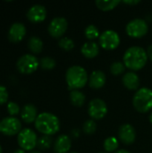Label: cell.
Listing matches in <instances>:
<instances>
[{
  "instance_id": "obj_1",
  "label": "cell",
  "mask_w": 152,
  "mask_h": 153,
  "mask_svg": "<svg viewBox=\"0 0 152 153\" xmlns=\"http://www.w3.org/2000/svg\"><path fill=\"white\" fill-rule=\"evenodd\" d=\"M149 57L147 51L140 46L128 48L123 56V63L130 71L136 72L142 70L147 64Z\"/></svg>"
},
{
  "instance_id": "obj_2",
  "label": "cell",
  "mask_w": 152,
  "mask_h": 153,
  "mask_svg": "<svg viewBox=\"0 0 152 153\" xmlns=\"http://www.w3.org/2000/svg\"><path fill=\"white\" fill-rule=\"evenodd\" d=\"M34 125L35 128L43 135L52 136L60 129V121L58 117L49 112H42L39 114Z\"/></svg>"
},
{
  "instance_id": "obj_3",
  "label": "cell",
  "mask_w": 152,
  "mask_h": 153,
  "mask_svg": "<svg viewBox=\"0 0 152 153\" xmlns=\"http://www.w3.org/2000/svg\"><path fill=\"white\" fill-rule=\"evenodd\" d=\"M65 82L70 91H80L89 82V75L84 67L72 65L65 72Z\"/></svg>"
},
{
  "instance_id": "obj_4",
  "label": "cell",
  "mask_w": 152,
  "mask_h": 153,
  "mask_svg": "<svg viewBox=\"0 0 152 153\" xmlns=\"http://www.w3.org/2000/svg\"><path fill=\"white\" fill-rule=\"evenodd\" d=\"M133 105L139 113H148L152 109V90L142 87L133 97Z\"/></svg>"
},
{
  "instance_id": "obj_5",
  "label": "cell",
  "mask_w": 152,
  "mask_h": 153,
  "mask_svg": "<svg viewBox=\"0 0 152 153\" xmlns=\"http://www.w3.org/2000/svg\"><path fill=\"white\" fill-rule=\"evenodd\" d=\"M126 34L133 39H141L149 31V25L144 19L135 18L131 20L125 26Z\"/></svg>"
},
{
  "instance_id": "obj_6",
  "label": "cell",
  "mask_w": 152,
  "mask_h": 153,
  "mask_svg": "<svg viewBox=\"0 0 152 153\" xmlns=\"http://www.w3.org/2000/svg\"><path fill=\"white\" fill-rule=\"evenodd\" d=\"M39 66V60L32 54H24L16 62V67L22 74H30L34 73Z\"/></svg>"
},
{
  "instance_id": "obj_7",
  "label": "cell",
  "mask_w": 152,
  "mask_h": 153,
  "mask_svg": "<svg viewBox=\"0 0 152 153\" xmlns=\"http://www.w3.org/2000/svg\"><path fill=\"white\" fill-rule=\"evenodd\" d=\"M17 142L21 149L24 151H33L35 147H37L38 137L36 133L30 128L22 129L18 134Z\"/></svg>"
},
{
  "instance_id": "obj_8",
  "label": "cell",
  "mask_w": 152,
  "mask_h": 153,
  "mask_svg": "<svg viewBox=\"0 0 152 153\" xmlns=\"http://www.w3.org/2000/svg\"><path fill=\"white\" fill-rule=\"evenodd\" d=\"M120 42H121L120 36L114 30H104L99 38V46L106 50L116 49L120 45Z\"/></svg>"
},
{
  "instance_id": "obj_9",
  "label": "cell",
  "mask_w": 152,
  "mask_h": 153,
  "mask_svg": "<svg viewBox=\"0 0 152 153\" xmlns=\"http://www.w3.org/2000/svg\"><path fill=\"white\" fill-rule=\"evenodd\" d=\"M87 111L90 117L95 121L104 118L108 114V109L107 103L103 100L99 98H96L89 102Z\"/></svg>"
},
{
  "instance_id": "obj_10",
  "label": "cell",
  "mask_w": 152,
  "mask_h": 153,
  "mask_svg": "<svg viewBox=\"0 0 152 153\" xmlns=\"http://www.w3.org/2000/svg\"><path fill=\"white\" fill-rule=\"evenodd\" d=\"M22 130V123L16 117H6L0 121V132L7 136L18 134Z\"/></svg>"
},
{
  "instance_id": "obj_11",
  "label": "cell",
  "mask_w": 152,
  "mask_h": 153,
  "mask_svg": "<svg viewBox=\"0 0 152 153\" xmlns=\"http://www.w3.org/2000/svg\"><path fill=\"white\" fill-rule=\"evenodd\" d=\"M68 28V22L65 17H55L47 26V31L53 38H62Z\"/></svg>"
},
{
  "instance_id": "obj_12",
  "label": "cell",
  "mask_w": 152,
  "mask_h": 153,
  "mask_svg": "<svg viewBox=\"0 0 152 153\" xmlns=\"http://www.w3.org/2000/svg\"><path fill=\"white\" fill-rule=\"evenodd\" d=\"M119 140L125 145L133 144L136 140V130L130 124H124L118 129Z\"/></svg>"
},
{
  "instance_id": "obj_13",
  "label": "cell",
  "mask_w": 152,
  "mask_h": 153,
  "mask_svg": "<svg viewBox=\"0 0 152 153\" xmlns=\"http://www.w3.org/2000/svg\"><path fill=\"white\" fill-rule=\"evenodd\" d=\"M26 16L28 20L30 21L31 22H35V23L41 22L47 17V9L42 4H33L28 9L26 13Z\"/></svg>"
},
{
  "instance_id": "obj_14",
  "label": "cell",
  "mask_w": 152,
  "mask_h": 153,
  "mask_svg": "<svg viewBox=\"0 0 152 153\" xmlns=\"http://www.w3.org/2000/svg\"><path fill=\"white\" fill-rule=\"evenodd\" d=\"M26 34V27L23 23L16 22H13L8 30V39L12 42L21 41Z\"/></svg>"
},
{
  "instance_id": "obj_15",
  "label": "cell",
  "mask_w": 152,
  "mask_h": 153,
  "mask_svg": "<svg viewBox=\"0 0 152 153\" xmlns=\"http://www.w3.org/2000/svg\"><path fill=\"white\" fill-rule=\"evenodd\" d=\"M107 82L106 74L101 70L93 71L89 77V86L94 90H99L104 87Z\"/></svg>"
},
{
  "instance_id": "obj_16",
  "label": "cell",
  "mask_w": 152,
  "mask_h": 153,
  "mask_svg": "<svg viewBox=\"0 0 152 153\" xmlns=\"http://www.w3.org/2000/svg\"><path fill=\"white\" fill-rule=\"evenodd\" d=\"M124 86L130 91H137L140 89V78L139 75L133 71H129L124 74L122 78Z\"/></svg>"
},
{
  "instance_id": "obj_17",
  "label": "cell",
  "mask_w": 152,
  "mask_h": 153,
  "mask_svg": "<svg viewBox=\"0 0 152 153\" xmlns=\"http://www.w3.org/2000/svg\"><path fill=\"white\" fill-rule=\"evenodd\" d=\"M72 148V140L68 135H59L54 143L55 153H69Z\"/></svg>"
},
{
  "instance_id": "obj_18",
  "label": "cell",
  "mask_w": 152,
  "mask_h": 153,
  "mask_svg": "<svg viewBox=\"0 0 152 153\" xmlns=\"http://www.w3.org/2000/svg\"><path fill=\"white\" fill-rule=\"evenodd\" d=\"M38 115V109L33 104H26L21 110V117L27 124L35 122Z\"/></svg>"
},
{
  "instance_id": "obj_19",
  "label": "cell",
  "mask_w": 152,
  "mask_h": 153,
  "mask_svg": "<svg viewBox=\"0 0 152 153\" xmlns=\"http://www.w3.org/2000/svg\"><path fill=\"white\" fill-rule=\"evenodd\" d=\"M81 52L86 58H95L99 54V45L95 41H86L82 46Z\"/></svg>"
},
{
  "instance_id": "obj_20",
  "label": "cell",
  "mask_w": 152,
  "mask_h": 153,
  "mask_svg": "<svg viewBox=\"0 0 152 153\" xmlns=\"http://www.w3.org/2000/svg\"><path fill=\"white\" fill-rule=\"evenodd\" d=\"M69 98H70V101H71L72 105L76 108H81L85 104L86 96L84 95L83 92H82L79 90L71 91Z\"/></svg>"
},
{
  "instance_id": "obj_21",
  "label": "cell",
  "mask_w": 152,
  "mask_h": 153,
  "mask_svg": "<svg viewBox=\"0 0 152 153\" xmlns=\"http://www.w3.org/2000/svg\"><path fill=\"white\" fill-rule=\"evenodd\" d=\"M95 4L99 10L108 12L115 9L119 4H121V1L120 0H97Z\"/></svg>"
},
{
  "instance_id": "obj_22",
  "label": "cell",
  "mask_w": 152,
  "mask_h": 153,
  "mask_svg": "<svg viewBox=\"0 0 152 153\" xmlns=\"http://www.w3.org/2000/svg\"><path fill=\"white\" fill-rule=\"evenodd\" d=\"M28 48L32 53L39 54L42 51L43 41L38 36H31L28 40Z\"/></svg>"
},
{
  "instance_id": "obj_23",
  "label": "cell",
  "mask_w": 152,
  "mask_h": 153,
  "mask_svg": "<svg viewBox=\"0 0 152 153\" xmlns=\"http://www.w3.org/2000/svg\"><path fill=\"white\" fill-rule=\"evenodd\" d=\"M103 147H104V150L107 153L116 152L119 147V141L117 140V138H116L114 136L108 137L104 141Z\"/></svg>"
},
{
  "instance_id": "obj_24",
  "label": "cell",
  "mask_w": 152,
  "mask_h": 153,
  "mask_svg": "<svg viewBox=\"0 0 152 153\" xmlns=\"http://www.w3.org/2000/svg\"><path fill=\"white\" fill-rule=\"evenodd\" d=\"M100 34L101 33H100L99 28L94 24L88 25L84 30V35L90 41H93L94 39L99 38Z\"/></svg>"
},
{
  "instance_id": "obj_25",
  "label": "cell",
  "mask_w": 152,
  "mask_h": 153,
  "mask_svg": "<svg viewBox=\"0 0 152 153\" xmlns=\"http://www.w3.org/2000/svg\"><path fill=\"white\" fill-rule=\"evenodd\" d=\"M53 143V139L49 135H42L39 138H38L37 142V147L40 151H46L51 147Z\"/></svg>"
},
{
  "instance_id": "obj_26",
  "label": "cell",
  "mask_w": 152,
  "mask_h": 153,
  "mask_svg": "<svg viewBox=\"0 0 152 153\" xmlns=\"http://www.w3.org/2000/svg\"><path fill=\"white\" fill-rule=\"evenodd\" d=\"M82 131L85 134L87 135H91L94 134L97 131V124L94 120L89 119L86 120L82 126Z\"/></svg>"
},
{
  "instance_id": "obj_27",
  "label": "cell",
  "mask_w": 152,
  "mask_h": 153,
  "mask_svg": "<svg viewBox=\"0 0 152 153\" xmlns=\"http://www.w3.org/2000/svg\"><path fill=\"white\" fill-rule=\"evenodd\" d=\"M125 65H124L123 62H120V61H116V62H113L111 65H110V73L113 74V75H120L122 74L125 73Z\"/></svg>"
},
{
  "instance_id": "obj_28",
  "label": "cell",
  "mask_w": 152,
  "mask_h": 153,
  "mask_svg": "<svg viewBox=\"0 0 152 153\" xmlns=\"http://www.w3.org/2000/svg\"><path fill=\"white\" fill-rule=\"evenodd\" d=\"M56 60L51 56H43L39 60L40 67L45 70H51L56 66Z\"/></svg>"
},
{
  "instance_id": "obj_29",
  "label": "cell",
  "mask_w": 152,
  "mask_h": 153,
  "mask_svg": "<svg viewBox=\"0 0 152 153\" xmlns=\"http://www.w3.org/2000/svg\"><path fill=\"white\" fill-rule=\"evenodd\" d=\"M58 46L65 51H70L74 48V41L68 37H62L58 40Z\"/></svg>"
},
{
  "instance_id": "obj_30",
  "label": "cell",
  "mask_w": 152,
  "mask_h": 153,
  "mask_svg": "<svg viewBox=\"0 0 152 153\" xmlns=\"http://www.w3.org/2000/svg\"><path fill=\"white\" fill-rule=\"evenodd\" d=\"M7 111L11 117H15L20 112V107L16 102L9 101L7 104Z\"/></svg>"
},
{
  "instance_id": "obj_31",
  "label": "cell",
  "mask_w": 152,
  "mask_h": 153,
  "mask_svg": "<svg viewBox=\"0 0 152 153\" xmlns=\"http://www.w3.org/2000/svg\"><path fill=\"white\" fill-rule=\"evenodd\" d=\"M8 91L7 89L4 86L0 84V105L4 104L7 100H8Z\"/></svg>"
},
{
  "instance_id": "obj_32",
  "label": "cell",
  "mask_w": 152,
  "mask_h": 153,
  "mask_svg": "<svg viewBox=\"0 0 152 153\" xmlns=\"http://www.w3.org/2000/svg\"><path fill=\"white\" fill-rule=\"evenodd\" d=\"M123 3L128 5H135L141 3V1L140 0H125V1H123Z\"/></svg>"
},
{
  "instance_id": "obj_33",
  "label": "cell",
  "mask_w": 152,
  "mask_h": 153,
  "mask_svg": "<svg viewBox=\"0 0 152 153\" xmlns=\"http://www.w3.org/2000/svg\"><path fill=\"white\" fill-rule=\"evenodd\" d=\"M147 55H148L149 59H150V60L152 62V44L148 47V49H147Z\"/></svg>"
},
{
  "instance_id": "obj_34",
  "label": "cell",
  "mask_w": 152,
  "mask_h": 153,
  "mask_svg": "<svg viewBox=\"0 0 152 153\" xmlns=\"http://www.w3.org/2000/svg\"><path fill=\"white\" fill-rule=\"evenodd\" d=\"M114 153H131L129 151L125 150V149H121V150H117L116 152Z\"/></svg>"
},
{
  "instance_id": "obj_35",
  "label": "cell",
  "mask_w": 152,
  "mask_h": 153,
  "mask_svg": "<svg viewBox=\"0 0 152 153\" xmlns=\"http://www.w3.org/2000/svg\"><path fill=\"white\" fill-rule=\"evenodd\" d=\"M13 153H26V152H25V151H24V150H22V149H21V148H20V149H17L16 151H14Z\"/></svg>"
},
{
  "instance_id": "obj_36",
  "label": "cell",
  "mask_w": 152,
  "mask_h": 153,
  "mask_svg": "<svg viewBox=\"0 0 152 153\" xmlns=\"http://www.w3.org/2000/svg\"><path fill=\"white\" fill-rule=\"evenodd\" d=\"M149 120H150V122H151V124L152 125V112L151 113V115H150V117H149Z\"/></svg>"
},
{
  "instance_id": "obj_37",
  "label": "cell",
  "mask_w": 152,
  "mask_h": 153,
  "mask_svg": "<svg viewBox=\"0 0 152 153\" xmlns=\"http://www.w3.org/2000/svg\"><path fill=\"white\" fill-rule=\"evenodd\" d=\"M30 153H41L40 152H39V151H31V152H30Z\"/></svg>"
},
{
  "instance_id": "obj_38",
  "label": "cell",
  "mask_w": 152,
  "mask_h": 153,
  "mask_svg": "<svg viewBox=\"0 0 152 153\" xmlns=\"http://www.w3.org/2000/svg\"><path fill=\"white\" fill-rule=\"evenodd\" d=\"M0 153H2V147H1V145H0Z\"/></svg>"
},
{
  "instance_id": "obj_39",
  "label": "cell",
  "mask_w": 152,
  "mask_h": 153,
  "mask_svg": "<svg viewBox=\"0 0 152 153\" xmlns=\"http://www.w3.org/2000/svg\"><path fill=\"white\" fill-rule=\"evenodd\" d=\"M70 153H78V152H70Z\"/></svg>"
},
{
  "instance_id": "obj_40",
  "label": "cell",
  "mask_w": 152,
  "mask_h": 153,
  "mask_svg": "<svg viewBox=\"0 0 152 153\" xmlns=\"http://www.w3.org/2000/svg\"><path fill=\"white\" fill-rule=\"evenodd\" d=\"M100 153H107V152H100Z\"/></svg>"
}]
</instances>
